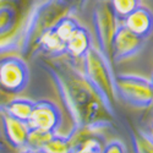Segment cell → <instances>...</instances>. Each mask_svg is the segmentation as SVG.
Returning <instances> with one entry per match:
<instances>
[{
    "mask_svg": "<svg viewBox=\"0 0 153 153\" xmlns=\"http://www.w3.org/2000/svg\"><path fill=\"white\" fill-rule=\"evenodd\" d=\"M27 123L30 127L59 132L64 124V114L54 102L39 99L34 102L32 114Z\"/></svg>",
    "mask_w": 153,
    "mask_h": 153,
    "instance_id": "obj_8",
    "label": "cell"
},
{
    "mask_svg": "<svg viewBox=\"0 0 153 153\" xmlns=\"http://www.w3.org/2000/svg\"><path fill=\"white\" fill-rule=\"evenodd\" d=\"M115 90L118 98L130 107L147 109L153 105V88L151 80L141 75H117Z\"/></svg>",
    "mask_w": 153,
    "mask_h": 153,
    "instance_id": "obj_6",
    "label": "cell"
},
{
    "mask_svg": "<svg viewBox=\"0 0 153 153\" xmlns=\"http://www.w3.org/2000/svg\"><path fill=\"white\" fill-rule=\"evenodd\" d=\"M0 118H1L3 131L7 143L16 151H23L30 132L28 123L11 117L5 111L0 114Z\"/></svg>",
    "mask_w": 153,
    "mask_h": 153,
    "instance_id": "obj_11",
    "label": "cell"
},
{
    "mask_svg": "<svg viewBox=\"0 0 153 153\" xmlns=\"http://www.w3.org/2000/svg\"><path fill=\"white\" fill-rule=\"evenodd\" d=\"M88 1H96V0H80V4H79V9L81 7H85L87 5Z\"/></svg>",
    "mask_w": 153,
    "mask_h": 153,
    "instance_id": "obj_21",
    "label": "cell"
},
{
    "mask_svg": "<svg viewBox=\"0 0 153 153\" xmlns=\"http://www.w3.org/2000/svg\"><path fill=\"white\" fill-rule=\"evenodd\" d=\"M71 152L81 153H102L107 143L102 130L85 129L77 131H69Z\"/></svg>",
    "mask_w": 153,
    "mask_h": 153,
    "instance_id": "obj_10",
    "label": "cell"
},
{
    "mask_svg": "<svg viewBox=\"0 0 153 153\" xmlns=\"http://www.w3.org/2000/svg\"><path fill=\"white\" fill-rule=\"evenodd\" d=\"M124 152H127V149L120 140H111V141L107 142L103 149V153H124Z\"/></svg>",
    "mask_w": 153,
    "mask_h": 153,
    "instance_id": "obj_19",
    "label": "cell"
},
{
    "mask_svg": "<svg viewBox=\"0 0 153 153\" xmlns=\"http://www.w3.org/2000/svg\"><path fill=\"white\" fill-rule=\"evenodd\" d=\"M134 151L138 153H153V140L146 131H138L132 136Z\"/></svg>",
    "mask_w": 153,
    "mask_h": 153,
    "instance_id": "obj_18",
    "label": "cell"
},
{
    "mask_svg": "<svg viewBox=\"0 0 153 153\" xmlns=\"http://www.w3.org/2000/svg\"><path fill=\"white\" fill-rule=\"evenodd\" d=\"M145 43L146 39L131 32L125 25L120 22L113 41V49H111L113 64L123 62L134 58L136 54L141 52V49L145 47Z\"/></svg>",
    "mask_w": 153,
    "mask_h": 153,
    "instance_id": "obj_9",
    "label": "cell"
},
{
    "mask_svg": "<svg viewBox=\"0 0 153 153\" xmlns=\"http://www.w3.org/2000/svg\"><path fill=\"white\" fill-rule=\"evenodd\" d=\"M41 69L48 75L66 110L71 131L93 129L104 131L113 125L115 114L107 107L104 99L66 55L42 56Z\"/></svg>",
    "mask_w": 153,
    "mask_h": 153,
    "instance_id": "obj_1",
    "label": "cell"
},
{
    "mask_svg": "<svg viewBox=\"0 0 153 153\" xmlns=\"http://www.w3.org/2000/svg\"><path fill=\"white\" fill-rule=\"evenodd\" d=\"M39 0H0V56L20 54L30 16Z\"/></svg>",
    "mask_w": 153,
    "mask_h": 153,
    "instance_id": "obj_3",
    "label": "cell"
},
{
    "mask_svg": "<svg viewBox=\"0 0 153 153\" xmlns=\"http://www.w3.org/2000/svg\"><path fill=\"white\" fill-rule=\"evenodd\" d=\"M93 37L87 27L83 25L75 30V32L70 36V38L66 41L65 45V55L74 60H82L86 53L93 47Z\"/></svg>",
    "mask_w": 153,
    "mask_h": 153,
    "instance_id": "obj_13",
    "label": "cell"
},
{
    "mask_svg": "<svg viewBox=\"0 0 153 153\" xmlns=\"http://www.w3.org/2000/svg\"><path fill=\"white\" fill-rule=\"evenodd\" d=\"M0 151H3V148H1V142H0Z\"/></svg>",
    "mask_w": 153,
    "mask_h": 153,
    "instance_id": "obj_24",
    "label": "cell"
},
{
    "mask_svg": "<svg viewBox=\"0 0 153 153\" xmlns=\"http://www.w3.org/2000/svg\"><path fill=\"white\" fill-rule=\"evenodd\" d=\"M151 83H152V88H153V72H152V76H151Z\"/></svg>",
    "mask_w": 153,
    "mask_h": 153,
    "instance_id": "obj_22",
    "label": "cell"
},
{
    "mask_svg": "<svg viewBox=\"0 0 153 153\" xmlns=\"http://www.w3.org/2000/svg\"><path fill=\"white\" fill-rule=\"evenodd\" d=\"M34 107V100H31L28 98H25L22 96H17L15 98H12L6 108H5V113H7L9 115L17 118L20 120L23 121H28L32 110Z\"/></svg>",
    "mask_w": 153,
    "mask_h": 153,
    "instance_id": "obj_14",
    "label": "cell"
},
{
    "mask_svg": "<svg viewBox=\"0 0 153 153\" xmlns=\"http://www.w3.org/2000/svg\"><path fill=\"white\" fill-rule=\"evenodd\" d=\"M81 61L85 76L104 99L110 111L117 115L115 104L119 98L115 90V75L113 72V65L94 45L86 53Z\"/></svg>",
    "mask_w": 153,
    "mask_h": 153,
    "instance_id": "obj_4",
    "label": "cell"
},
{
    "mask_svg": "<svg viewBox=\"0 0 153 153\" xmlns=\"http://www.w3.org/2000/svg\"><path fill=\"white\" fill-rule=\"evenodd\" d=\"M31 72L27 60L17 53L0 56V83L14 96H22L27 90Z\"/></svg>",
    "mask_w": 153,
    "mask_h": 153,
    "instance_id": "obj_7",
    "label": "cell"
},
{
    "mask_svg": "<svg viewBox=\"0 0 153 153\" xmlns=\"http://www.w3.org/2000/svg\"><path fill=\"white\" fill-rule=\"evenodd\" d=\"M151 125H153V114H152V117H151V121H149Z\"/></svg>",
    "mask_w": 153,
    "mask_h": 153,
    "instance_id": "obj_23",
    "label": "cell"
},
{
    "mask_svg": "<svg viewBox=\"0 0 153 153\" xmlns=\"http://www.w3.org/2000/svg\"><path fill=\"white\" fill-rule=\"evenodd\" d=\"M119 23L109 0H96L92 10V25L97 48L111 65H114L111 59L113 41Z\"/></svg>",
    "mask_w": 153,
    "mask_h": 153,
    "instance_id": "obj_5",
    "label": "cell"
},
{
    "mask_svg": "<svg viewBox=\"0 0 153 153\" xmlns=\"http://www.w3.org/2000/svg\"><path fill=\"white\" fill-rule=\"evenodd\" d=\"M109 1L119 22H123L127 15L131 14L138 5H141V0H109Z\"/></svg>",
    "mask_w": 153,
    "mask_h": 153,
    "instance_id": "obj_17",
    "label": "cell"
},
{
    "mask_svg": "<svg viewBox=\"0 0 153 153\" xmlns=\"http://www.w3.org/2000/svg\"><path fill=\"white\" fill-rule=\"evenodd\" d=\"M79 6L74 0H39L25 30L20 45V55L27 61L33 59L34 48L41 37L52 30L64 16L77 14Z\"/></svg>",
    "mask_w": 153,
    "mask_h": 153,
    "instance_id": "obj_2",
    "label": "cell"
},
{
    "mask_svg": "<svg viewBox=\"0 0 153 153\" xmlns=\"http://www.w3.org/2000/svg\"><path fill=\"white\" fill-rule=\"evenodd\" d=\"M56 132L44 130V129H36L30 127V132L27 136V142L23 152H41L43 147L50 141Z\"/></svg>",
    "mask_w": 153,
    "mask_h": 153,
    "instance_id": "obj_15",
    "label": "cell"
},
{
    "mask_svg": "<svg viewBox=\"0 0 153 153\" xmlns=\"http://www.w3.org/2000/svg\"><path fill=\"white\" fill-rule=\"evenodd\" d=\"M135 34L148 39L153 33V11L146 5H138L121 22Z\"/></svg>",
    "mask_w": 153,
    "mask_h": 153,
    "instance_id": "obj_12",
    "label": "cell"
},
{
    "mask_svg": "<svg viewBox=\"0 0 153 153\" xmlns=\"http://www.w3.org/2000/svg\"><path fill=\"white\" fill-rule=\"evenodd\" d=\"M15 97H17V96H14L12 93L7 92L5 88L1 86V83H0V114L5 111V108H6L7 103Z\"/></svg>",
    "mask_w": 153,
    "mask_h": 153,
    "instance_id": "obj_20",
    "label": "cell"
},
{
    "mask_svg": "<svg viewBox=\"0 0 153 153\" xmlns=\"http://www.w3.org/2000/svg\"><path fill=\"white\" fill-rule=\"evenodd\" d=\"M65 152H71V143L69 135H61L56 132L50 141L43 147L41 153H65Z\"/></svg>",
    "mask_w": 153,
    "mask_h": 153,
    "instance_id": "obj_16",
    "label": "cell"
}]
</instances>
